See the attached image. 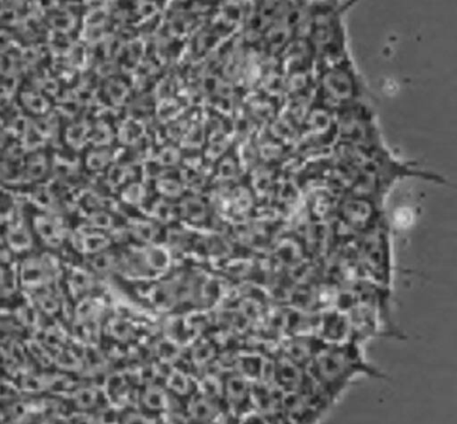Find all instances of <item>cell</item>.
<instances>
[{"mask_svg":"<svg viewBox=\"0 0 457 424\" xmlns=\"http://www.w3.org/2000/svg\"><path fill=\"white\" fill-rule=\"evenodd\" d=\"M13 276L10 273L9 269L0 267V291L2 293H6L11 291V286L13 284Z\"/></svg>","mask_w":457,"mask_h":424,"instance_id":"5","label":"cell"},{"mask_svg":"<svg viewBox=\"0 0 457 424\" xmlns=\"http://www.w3.org/2000/svg\"><path fill=\"white\" fill-rule=\"evenodd\" d=\"M37 226L42 231L43 238L52 242H59L61 240V231L59 224L53 220H38Z\"/></svg>","mask_w":457,"mask_h":424,"instance_id":"4","label":"cell"},{"mask_svg":"<svg viewBox=\"0 0 457 424\" xmlns=\"http://www.w3.org/2000/svg\"><path fill=\"white\" fill-rule=\"evenodd\" d=\"M346 69H331L324 76L323 85L327 94H330L333 99H348L352 95L353 84L351 76Z\"/></svg>","mask_w":457,"mask_h":424,"instance_id":"2","label":"cell"},{"mask_svg":"<svg viewBox=\"0 0 457 424\" xmlns=\"http://www.w3.org/2000/svg\"><path fill=\"white\" fill-rule=\"evenodd\" d=\"M26 265L23 267V277L29 276V283L31 285L45 284V281H49L51 276V267L48 266V263L41 259H29Z\"/></svg>","mask_w":457,"mask_h":424,"instance_id":"3","label":"cell"},{"mask_svg":"<svg viewBox=\"0 0 457 424\" xmlns=\"http://www.w3.org/2000/svg\"><path fill=\"white\" fill-rule=\"evenodd\" d=\"M311 372L325 394L333 397L357 374L371 370L364 363L357 345L346 341L320 348L311 363Z\"/></svg>","mask_w":457,"mask_h":424,"instance_id":"1","label":"cell"}]
</instances>
